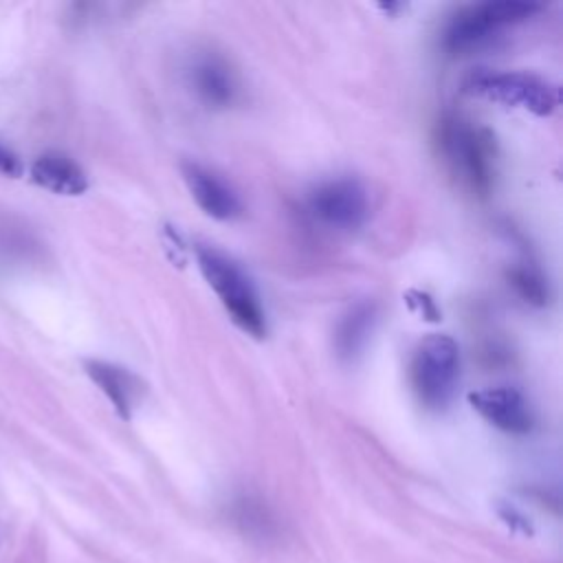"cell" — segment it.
<instances>
[{"label": "cell", "mask_w": 563, "mask_h": 563, "mask_svg": "<svg viewBox=\"0 0 563 563\" xmlns=\"http://www.w3.org/2000/svg\"><path fill=\"white\" fill-rule=\"evenodd\" d=\"M196 260L202 277L218 295L222 308L231 317V321L246 332L253 339L266 336V314L260 303V295L249 279V275L240 268L238 262H233L222 251L198 244L196 246Z\"/></svg>", "instance_id": "cell-1"}, {"label": "cell", "mask_w": 563, "mask_h": 563, "mask_svg": "<svg viewBox=\"0 0 563 563\" xmlns=\"http://www.w3.org/2000/svg\"><path fill=\"white\" fill-rule=\"evenodd\" d=\"M541 4L517 0H488L466 4L451 15L442 33V46L451 55H468L490 46L510 26L530 20Z\"/></svg>", "instance_id": "cell-2"}, {"label": "cell", "mask_w": 563, "mask_h": 563, "mask_svg": "<svg viewBox=\"0 0 563 563\" xmlns=\"http://www.w3.org/2000/svg\"><path fill=\"white\" fill-rule=\"evenodd\" d=\"M440 150L451 172L477 196H486L495 178V139L490 132L462 117L440 125Z\"/></svg>", "instance_id": "cell-3"}, {"label": "cell", "mask_w": 563, "mask_h": 563, "mask_svg": "<svg viewBox=\"0 0 563 563\" xmlns=\"http://www.w3.org/2000/svg\"><path fill=\"white\" fill-rule=\"evenodd\" d=\"M409 376L422 407L444 409L460 380V345L449 334H427L413 350Z\"/></svg>", "instance_id": "cell-4"}, {"label": "cell", "mask_w": 563, "mask_h": 563, "mask_svg": "<svg viewBox=\"0 0 563 563\" xmlns=\"http://www.w3.org/2000/svg\"><path fill=\"white\" fill-rule=\"evenodd\" d=\"M466 92L528 110L537 117H548L556 110L559 106V88L532 73H521V70H508V73H490V70H479L473 73L466 84Z\"/></svg>", "instance_id": "cell-5"}, {"label": "cell", "mask_w": 563, "mask_h": 563, "mask_svg": "<svg viewBox=\"0 0 563 563\" xmlns=\"http://www.w3.org/2000/svg\"><path fill=\"white\" fill-rule=\"evenodd\" d=\"M308 211L323 227L336 231L358 229L369 213L367 191L356 178H330L308 194Z\"/></svg>", "instance_id": "cell-6"}, {"label": "cell", "mask_w": 563, "mask_h": 563, "mask_svg": "<svg viewBox=\"0 0 563 563\" xmlns=\"http://www.w3.org/2000/svg\"><path fill=\"white\" fill-rule=\"evenodd\" d=\"M471 407L493 427L523 435L532 429V409L528 398L515 387H486L468 394Z\"/></svg>", "instance_id": "cell-7"}, {"label": "cell", "mask_w": 563, "mask_h": 563, "mask_svg": "<svg viewBox=\"0 0 563 563\" xmlns=\"http://www.w3.org/2000/svg\"><path fill=\"white\" fill-rule=\"evenodd\" d=\"M183 178L196 205L216 220H235L242 216V200L235 189L216 172L198 165L183 163Z\"/></svg>", "instance_id": "cell-8"}, {"label": "cell", "mask_w": 563, "mask_h": 563, "mask_svg": "<svg viewBox=\"0 0 563 563\" xmlns=\"http://www.w3.org/2000/svg\"><path fill=\"white\" fill-rule=\"evenodd\" d=\"M194 92L209 108H229L235 103L240 86L229 62L216 53L198 55L189 68Z\"/></svg>", "instance_id": "cell-9"}, {"label": "cell", "mask_w": 563, "mask_h": 563, "mask_svg": "<svg viewBox=\"0 0 563 563\" xmlns=\"http://www.w3.org/2000/svg\"><path fill=\"white\" fill-rule=\"evenodd\" d=\"M31 180L57 196H81L88 189L84 167L62 152H44L29 167Z\"/></svg>", "instance_id": "cell-10"}, {"label": "cell", "mask_w": 563, "mask_h": 563, "mask_svg": "<svg viewBox=\"0 0 563 563\" xmlns=\"http://www.w3.org/2000/svg\"><path fill=\"white\" fill-rule=\"evenodd\" d=\"M86 374L108 396L117 413L128 420L139 396V380L125 367L95 358L86 361Z\"/></svg>", "instance_id": "cell-11"}, {"label": "cell", "mask_w": 563, "mask_h": 563, "mask_svg": "<svg viewBox=\"0 0 563 563\" xmlns=\"http://www.w3.org/2000/svg\"><path fill=\"white\" fill-rule=\"evenodd\" d=\"M374 319H376V306L367 301L354 303L339 319L334 330V347L341 358H354L363 350L374 328Z\"/></svg>", "instance_id": "cell-12"}, {"label": "cell", "mask_w": 563, "mask_h": 563, "mask_svg": "<svg viewBox=\"0 0 563 563\" xmlns=\"http://www.w3.org/2000/svg\"><path fill=\"white\" fill-rule=\"evenodd\" d=\"M508 282L517 290V295L532 306H545L550 299L545 277L530 264L512 266L508 271Z\"/></svg>", "instance_id": "cell-13"}, {"label": "cell", "mask_w": 563, "mask_h": 563, "mask_svg": "<svg viewBox=\"0 0 563 563\" xmlns=\"http://www.w3.org/2000/svg\"><path fill=\"white\" fill-rule=\"evenodd\" d=\"M233 517L242 526V530L249 534L268 537L273 532V517L257 499H251V497L235 499Z\"/></svg>", "instance_id": "cell-14"}, {"label": "cell", "mask_w": 563, "mask_h": 563, "mask_svg": "<svg viewBox=\"0 0 563 563\" xmlns=\"http://www.w3.org/2000/svg\"><path fill=\"white\" fill-rule=\"evenodd\" d=\"M24 174L22 158L4 143H0V176L2 178H20Z\"/></svg>", "instance_id": "cell-15"}]
</instances>
